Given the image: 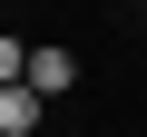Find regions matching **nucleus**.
Segmentation results:
<instances>
[{
    "instance_id": "obj_1",
    "label": "nucleus",
    "mask_w": 147,
    "mask_h": 137,
    "mask_svg": "<svg viewBox=\"0 0 147 137\" xmlns=\"http://www.w3.org/2000/svg\"><path fill=\"white\" fill-rule=\"evenodd\" d=\"M30 88H39V98H69V88H79V59H69L59 39H39V49H30Z\"/></svg>"
},
{
    "instance_id": "obj_2",
    "label": "nucleus",
    "mask_w": 147,
    "mask_h": 137,
    "mask_svg": "<svg viewBox=\"0 0 147 137\" xmlns=\"http://www.w3.org/2000/svg\"><path fill=\"white\" fill-rule=\"evenodd\" d=\"M39 108H49V98H39L30 79H20V88H0V137H39Z\"/></svg>"
},
{
    "instance_id": "obj_3",
    "label": "nucleus",
    "mask_w": 147,
    "mask_h": 137,
    "mask_svg": "<svg viewBox=\"0 0 147 137\" xmlns=\"http://www.w3.org/2000/svg\"><path fill=\"white\" fill-rule=\"evenodd\" d=\"M30 79V39H10V30H0V88H20Z\"/></svg>"
},
{
    "instance_id": "obj_4",
    "label": "nucleus",
    "mask_w": 147,
    "mask_h": 137,
    "mask_svg": "<svg viewBox=\"0 0 147 137\" xmlns=\"http://www.w3.org/2000/svg\"><path fill=\"white\" fill-rule=\"evenodd\" d=\"M137 39H147V10H137Z\"/></svg>"
},
{
    "instance_id": "obj_5",
    "label": "nucleus",
    "mask_w": 147,
    "mask_h": 137,
    "mask_svg": "<svg viewBox=\"0 0 147 137\" xmlns=\"http://www.w3.org/2000/svg\"><path fill=\"white\" fill-rule=\"evenodd\" d=\"M137 10H147V0H137Z\"/></svg>"
}]
</instances>
